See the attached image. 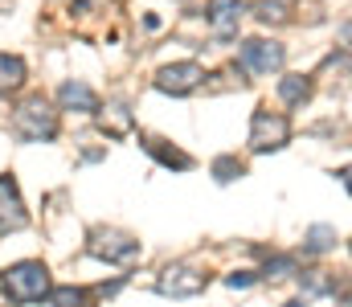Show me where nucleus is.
<instances>
[{"label":"nucleus","instance_id":"12","mask_svg":"<svg viewBox=\"0 0 352 307\" xmlns=\"http://www.w3.org/2000/svg\"><path fill=\"white\" fill-rule=\"evenodd\" d=\"M278 99L287 102V106L307 102L311 99V78H307V74H287V78H278Z\"/></svg>","mask_w":352,"mask_h":307},{"label":"nucleus","instance_id":"20","mask_svg":"<svg viewBox=\"0 0 352 307\" xmlns=\"http://www.w3.org/2000/svg\"><path fill=\"white\" fill-rule=\"evenodd\" d=\"M250 283H254V275H250V271H234V275L226 279V287H230V291H246Z\"/></svg>","mask_w":352,"mask_h":307},{"label":"nucleus","instance_id":"3","mask_svg":"<svg viewBox=\"0 0 352 307\" xmlns=\"http://www.w3.org/2000/svg\"><path fill=\"white\" fill-rule=\"evenodd\" d=\"M87 250L94 258H107V262H135L140 258V242L115 225H94L87 234Z\"/></svg>","mask_w":352,"mask_h":307},{"label":"nucleus","instance_id":"6","mask_svg":"<svg viewBox=\"0 0 352 307\" xmlns=\"http://www.w3.org/2000/svg\"><path fill=\"white\" fill-rule=\"evenodd\" d=\"M283 45L278 41H266V37H250V41H242V66L250 70V74H274V70H283Z\"/></svg>","mask_w":352,"mask_h":307},{"label":"nucleus","instance_id":"8","mask_svg":"<svg viewBox=\"0 0 352 307\" xmlns=\"http://www.w3.org/2000/svg\"><path fill=\"white\" fill-rule=\"evenodd\" d=\"M205 12H209V29H213V37L230 41V37H238V25H242L246 4H242V0H213Z\"/></svg>","mask_w":352,"mask_h":307},{"label":"nucleus","instance_id":"13","mask_svg":"<svg viewBox=\"0 0 352 307\" xmlns=\"http://www.w3.org/2000/svg\"><path fill=\"white\" fill-rule=\"evenodd\" d=\"M21 82H25V62L16 54H4L0 49V95L21 91Z\"/></svg>","mask_w":352,"mask_h":307},{"label":"nucleus","instance_id":"16","mask_svg":"<svg viewBox=\"0 0 352 307\" xmlns=\"http://www.w3.org/2000/svg\"><path fill=\"white\" fill-rule=\"evenodd\" d=\"M340 238H336V225H311L307 229V250L311 254H324V250H332Z\"/></svg>","mask_w":352,"mask_h":307},{"label":"nucleus","instance_id":"5","mask_svg":"<svg viewBox=\"0 0 352 307\" xmlns=\"http://www.w3.org/2000/svg\"><path fill=\"white\" fill-rule=\"evenodd\" d=\"M205 82V70L197 66V62H173V66H160L156 70V91H164V95H192L197 87Z\"/></svg>","mask_w":352,"mask_h":307},{"label":"nucleus","instance_id":"9","mask_svg":"<svg viewBox=\"0 0 352 307\" xmlns=\"http://www.w3.org/2000/svg\"><path fill=\"white\" fill-rule=\"evenodd\" d=\"M25 221H29V213H25V201H21L16 181H12V177H0V234L21 229Z\"/></svg>","mask_w":352,"mask_h":307},{"label":"nucleus","instance_id":"7","mask_svg":"<svg viewBox=\"0 0 352 307\" xmlns=\"http://www.w3.org/2000/svg\"><path fill=\"white\" fill-rule=\"evenodd\" d=\"M205 283H209V275L197 271V266H168L160 275V291L173 295V299H180V295H201Z\"/></svg>","mask_w":352,"mask_h":307},{"label":"nucleus","instance_id":"19","mask_svg":"<svg viewBox=\"0 0 352 307\" xmlns=\"http://www.w3.org/2000/svg\"><path fill=\"white\" fill-rule=\"evenodd\" d=\"M287 275H295V258L278 254V258H270V262H266V279H287Z\"/></svg>","mask_w":352,"mask_h":307},{"label":"nucleus","instance_id":"4","mask_svg":"<svg viewBox=\"0 0 352 307\" xmlns=\"http://www.w3.org/2000/svg\"><path fill=\"white\" fill-rule=\"evenodd\" d=\"M287 139H291L287 115L258 106L254 119H250V148H254V152H278V148H287Z\"/></svg>","mask_w":352,"mask_h":307},{"label":"nucleus","instance_id":"1","mask_svg":"<svg viewBox=\"0 0 352 307\" xmlns=\"http://www.w3.org/2000/svg\"><path fill=\"white\" fill-rule=\"evenodd\" d=\"M12 131L29 144H41V139H54L58 135V111L50 106L45 95H29L12 111Z\"/></svg>","mask_w":352,"mask_h":307},{"label":"nucleus","instance_id":"21","mask_svg":"<svg viewBox=\"0 0 352 307\" xmlns=\"http://www.w3.org/2000/svg\"><path fill=\"white\" fill-rule=\"evenodd\" d=\"M287 307H303V304H287Z\"/></svg>","mask_w":352,"mask_h":307},{"label":"nucleus","instance_id":"10","mask_svg":"<svg viewBox=\"0 0 352 307\" xmlns=\"http://www.w3.org/2000/svg\"><path fill=\"white\" fill-rule=\"evenodd\" d=\"M58 102H62L66 111H98V95L90 91L87 82H78V78L62 82V91H58Z\"/></svg>","mask_w":352,"mask_h":307},{"label":"nucleus","instance_id":"2","mask_svg":"<svg viewBox=\"0 0 352 307\" xmlns=\"http://www.w3.org/2000/svg\"><path fill=\"white\" fill-rule=\"evenodd\" d=\"M4 291H8L12 304H41L50 295V271H45V262L29 258V262L8 266L4 271Z\"/></svg>","mask_w":352,"mask_h":307},{"label":"nucleus","instance_id":"14","mask_svg":"<svg viewBox=\"0 0 352 307\" xmlns=\"http://www.w3.org/2000/svg\"><path fill=\"white\" fill-rule=\"evenodd\" d=\"M98 111H102V106H98ZM98 123H102L107 135H127V131H131V111H127L123 102H111V106L98 115Z\"/></svg>","mask_w":352,"mask_h":307},{"label":"nucleus","instance_id":"15","mask_svg":"<svg viewBox=\"0 0 352 307\" xmlns=\"http://www.w3.org/2000/svg\"><path fill=\"white\" fill-rule=\"evenodd\" d=\"M45 299H50L54 307H94L82 287H50V295H45Z\"/></svg>","mask_w":352,"mask_h":307},{"label":"nucleus","instance_id":"18","mask_svg":"<svg viewBox=\"0 0 352 307\" xmlns=\"http://www.w3.org/2000/svg\"><path fill=\"white\" fill-rule=\"evenodd\" d=\"M254 16H258L263 25H283V21H287V8H283L278 0H258V4H254Z\"/></svg>","mask_w":352,"mask_h":307},{"label":"nucleus","instance_id":"11","mask_svg":"<svg viewBox=\"0 0 352 307\" xmlns=\"http://www.w3.org/2000/svg\"><path fill=\"white\" fill-rule=\"evenodd\" d=\"M144 148H148V152H152V156H156L160 164H168V168H180V172H184V168H192V156H184V152H180V148H173L168 139L144 135Z\"/></svg>","mask_w":352,"mask_h":307},{"label":"nucleus","instance_id":"17","mask_svg":"<svg viewBox=\"0 0 352 307\" xmlns=\"http://www.w3.org/2000/svg\"><path fill=\"white\" fill-rule=\"evenodd\" d=\"M242 172H246V164H242V160H234V156H221V160L213 164V177H217L221 185H230V181H238Z\"/></svg>","mask_w":352,"mask_h":307}]
</instances>
